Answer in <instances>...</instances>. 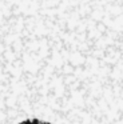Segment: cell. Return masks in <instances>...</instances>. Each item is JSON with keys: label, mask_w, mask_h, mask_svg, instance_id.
Returning a JSON list of instances; mask_svg holds the SVG:
<instances>
[{"label": "cell", "mask_w": 123, "mask_h": 124, "mask_svg": "<svg viewBox=\"0 0 123 124\" xmlns=\"http://www.w3.org/2000/svg\"><path fill=\"white\" fill-rule=\"evenodd\" d=\"M18 124H51L50 121H45L42 120L39 117H28V119H24V120L19 121Z\"/></svg>", "instance_id": "cell-1"}]
</instances>
